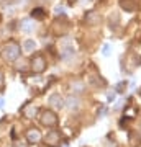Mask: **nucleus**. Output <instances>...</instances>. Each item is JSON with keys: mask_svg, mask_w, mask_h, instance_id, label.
<instances>
[{"mask_svg": "<svg viewBox=\"0 0 141 147\" xmlns=\"http://www.w3.org/2000/svg\"><path fill=\"white\" fill-rule=\"evenodd\" d=\"M0 56H2V59H3L5 62H15L16 59L21 56V47H20V44H18V42H15V41L7 42L5 46L2 47Z\"/></svg>", "mask_w": 141, "mask_h": 147, "instance_id": "1", "label": "nucleus"}, {"mask_svg": "<svg viewBox=\"0 0 141 147\" xmlns=\"http://www.w3.org/2000/svg\"><path fill=\"white\" fill-rule=\"evenodd\" d=\"M40 121H41L43 126H48V127L58 126V123H59L58 115H56L54 111H51V110H44L43 111L41 115H40Z\"/></svg>", "mask_w": 141, "mask_h": 147, "instance_id": "2", "label": "nucleus"}, {"mask_svg": "<svg viewBox=\"0 0 141 147\" xmlns=\"http://www.w3.org/2000/svg\"><path fill=\"white\" fill-rule=\"evenodd\" d=\"M46 67H48V62H46V59H44L43 54L38 53L31 57V70L35 74H43L46 70Z\"/></svg>", "mask_w": 141, "mask_h": 147, "instance_id": "3", "label": "nucleus"}, {"mask_svg": "<svg viewBox=\"0 0 141 147\" xmlns=\"http://www.w3.org/2000/svg\"><path fill=\"white\" fill-rule=\"evenodd\" d=\"M44 142H46V147H59V144H61V132L56 131V129L49 131L44 136Z\"/></svg>", "mask_w": 141, "mask_h": 147, "instance_id": "4", "label": "nucleus"}, {"mask_svg": "<svg viewBox=\"0 0 141 147\" xmlns=\"http://www.w3.org/2000/svg\"><path fill=\"white\" fill-rule=\"evenodd\" d=\"M25 137H26V141H28V144H38V142L41 141V132L36 127H30L26 131Z\"/></svg>", "mask_w": 141, "mask_h": 147, "instance_id": "5", "label": "nucleus"}, {"mask_svg": "<svg viewBox=\"0 0 141 147\" xmlns=\"http://www.w3.org/2000/svg\"><path fill=\"white\" fill-rule=\"evenodd\" d=\"M49 105L54 108V110H63L64 106V100H63V96L59 93H52L51 96H49Z\"/></svg>", "mask_w": 141, "mask_h": 147, "instance_id": "6", "label": "nucleus"}, {"mask_svg": "<svg viewBox=\"0 0 141 147\" xmlns=\"http://www.w3.org/2000/svg\"><path fill=\"white\" fill-rule=\"evenodd\" d=\"M100 20H102V16H100L99 11L90 10L85 13V23H89V25H99Z\"/></svg>", "mask_w": 141, "mask_h": 147, "instance_id": "7", "label": "nucleus"}, {"mask_svg": "<svg viewBox=\"0 0 141 147\" xmlns=\"http://www.w3.org/2000/svg\"><path fill=\"white\" fill-rule=\"evenodd\" d=\"M33 30H35V21H33L31 18H25V20L20 21V31H21V33L30 34Z\"/></svg>", "mask_w": 141, "mask_h": 147, "instance_id": "8", "label": "nucleus"}, {"mask_svg": "<svg viewBox=\"0 0 141 147\" xmlns=\"http://www.w3.org/2000/svg\"><path fill=\"white\" fill-rule=\"evenodd\" d=\"M59 53H61V57L63 59H71L74 56V53H76V49L71 44H64V46L59 47Z\"/></svg>", "mask_w": 141, "mask_h": 147, "instance_id": "9", "label": "nucleus"}, {"mask_svg": "<svg viewBox=\"0 0 141 147\" xmlns=\"http://www.w3.org/2000/svg\"><path fill=\"white\" fill-rule=\"evenodd\" d=\"M120 7L125 11H135L138 8V3L135 0H120Z\"/></svg>", "mask_w": 141, "mask_h": 147, "instance_id": "10", "label": "nucleus"}, {"mask_svg": "<svg viewBox=\"0 0 141 147\" xmlns=\"http://www.w3.org/2000/svg\"><path fill=\"white\" fill-rule=\"evenodd\" d=\"M36 111H38V108L35 105H31V103H26V106H23V113H25L26 118H35Z\"/></svg>", "mask_w": 141, "mask_h": 147, "instance_id": "11", "label": "nucleus"}, {"mask_svg": "<svg viewBox=\"0 0 141 147\" xmlns=\"http://www.w3.org/2000/svg\"><path fill=\"white\" fill-rule=\"evenodd\" d=\"M35 47H36L35 39H26V41L23 42V51H25V53H33Z\"/></svg>", "mask_w": 141, "mask_h": 147, "instance_id": "12", "label": "nucleus"}, {"mask_svg": "<svg viewBox=\"0 0 141 147\" xmlns=\"http://www.w3.org/2000/svg\"><path fill=\"white\" fill-rule=\"evenodd\" d=\"M64 105H67L69 110H74V108H77L79 106V98L77 96H69L67 100L64 101Z\"/></svg>", "mask_w": 141, "mask_h": 147, "instance_id": "13", "label": "nucleus"}, {"mask_svg": "<svg viewBox=\"0 0 141 147\" xmlns=\"http://www.w3.org/2000/svg\"><path fill=\"white\" fill-rule=\"evenodd\" d=\"M31 16L35 18V20H41V18H44V16H46V11L43 10L41 7H38V8H35V10L31 11Z\"/></svg>", "mask_w": 141, "mask_h": 147, "instance_id": "14", "label": "nucleus"}, {"mask_svg": "<svg viewBox=\"0 0 141 147\" xmlns=\"http://www.w3.org/2000/svg\"><path fill=\"white\" fill-rule=\"evenodd\" d=\"M130 144L133 147H138L141 144V137L136 134V132H130Z\"/></svg>", "mask_w": 141, "mask_h": 147, "instance_id": "15", "label": "nucleus"}, {"mask_svg": "<svg viewBox=\"0 0 141 147\" xmlns=\"http://www.w3.org/2000/svg\"><path fill=\"white\" fill-rule=\"evenodd\" d=\"M54 11H56V15H63V13H64V7L63 5H58Z\"/></svg>", "mask_w": 141, "mask_h": 147, "instance_id": "16", "label": "nucleus"}, {"mask_svg": "<svg viewBox=\"0 0 141 147\" xmlns=\"http://www.w3.org/2000/svg\"><path fill=\"white\" fill-rule=\"evenodd\" d=\"M72 88L76 90V92H84V87H82V84H76V85H72Z\"/></svg>", "mask_w": 141, "mask_h": 147, "instance_id": "17", "label": "nucleus"}, {"mask_svg": "<svg viewBox=\"0 0 141 147\" xmlns=\"http://www.w3.org/2000/svg\"><path fill=\"white\" fill-rule=\"evenodd\" d=\"M102 53H104V56H108V54H110V46H108V44H105V46H104V51H102Z\"/></svg>", "mask_w": 141, "mask_h": 147, "instance_id": "18", "label": "nucleus"}, {"mask_svg": "<svg viewBox=\"0 0 141 147\" xmlns=\"http://www.w3.org/2000/svg\"><path fill=\"white\" fill-rule=\"evenodd\" d=\"M115 96H116L115 93H108V95H107V98H108V101H113V100H115Z\"/></svg>", "mask_w": 141, "mask_h": 147, "instance_id": "19", "label": "nucleus"}, {"mask_svg": "<svg viewBox=\"0 0 141 147\" xmlns=\"http://www.w3.org/2000/svg\"><path fill=\"white\" fill-rule=\"evenodd\" d=\"M0 88H3V74L0 70Z\"/></svg>", "mask_w": 141, "mask_h": 147, "instance_id": "20", "label": "nucleus"}, {"mask_svg": "<svg viewBox=\"0 0 141 147\" xmlns=\"http://www.w3.org/2000/svg\"><path fill=\"white\" fill-rule=\"evenodd\" d=\"M3 105H5V100H3V98H0V108H3Z\"/></svg>", "mask_w": 141, "mask_h": 147, "instance_id": "21", "label": "nucleus"}, {"mask_svg": "<svg viewBox=\"0 0 141 147\" xmlns=\"http://www.w3.org/2000/svg\"><path fill=\"white\" fill-rule=\"evenodd\" d=\"M67 2H69V3H71V5H72L74 2H77V0H67Z\"/></svg>", "mask_w": 141, "mask_h": 147, "instance_id": "22", "label": "nucleus"}, {"mask_svg": "<svg viewBox=\"0 0 141 147\" xmlns=\"http://www.w3.org/2000/svg\"><path fill=\"white\" fill-rule=\"evenodd\" d=\"M15 147H25L23 144H15Z\"/></svg>", "mask_w": 141, "mask_h": 147, "instance_id": "23", "label": "nucleus"}, {"mask_svg": "<svg viewBox=\"0 0 141 147\" xmlns=\"http://www.w3.org/2000/svg\"><path fill=\"white\" fill-rule=\"evenodd\" d=\"M140 96H141V90H140Z\"/></svg>", "mask_w": 141, "mask_h": 147, "instance_id": "24", "label": "nucleus"}]
</instances>
